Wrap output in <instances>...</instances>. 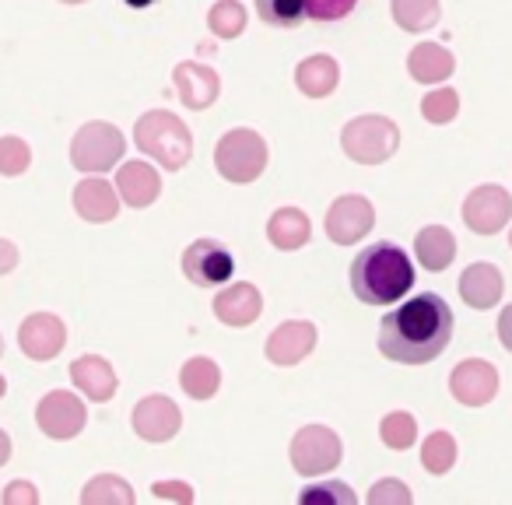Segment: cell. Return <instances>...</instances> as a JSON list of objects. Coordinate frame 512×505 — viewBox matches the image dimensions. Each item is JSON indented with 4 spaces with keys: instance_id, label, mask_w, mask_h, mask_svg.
<instances>
[{
    "instance_id": "obj_42",
    "label": "cell",
    "mask_w": 512,
    "mask_h": 505,
    "mask_svg": "<svg viewBox=\"0 0 512 505\" xmlns=\"http://www.w3.org/2000/svg\"><path fill=\"white\" fill-rule=\"evenodd\" d=\"M8 460H11V439H8V432L0 428V467H4Z\"/></svg>"
},
{
    "instance_id": "obj_31",
    "label": "cell",
    "mask_w": 512,
    "mask_h": 505,
    "mask_svg": "<svg viewBox=\"0 0 512 505\" xmlns=\"http://www.w3.org/2000/svg\"><path fill=\"white\" fill-rule=\"evenodd\" d=\"M256 15L271 29H295L306 18V4L302 0H256Z\"/></svg>"
},
{
    "instance_id": "obj_47",
    "label": "cell",
    "mask_w": 512,
    "mask_h": 505,
    "mask_svg": "<svg viewBox=\"0 0 512 505\" xmlns=\"http://www.w3.org/2000/svg\"><path fill=\"white\" fill-rule=\"evenodd\" d=\"M509 246H512V232H509Z\"/></svg>"
},
{
    "instance_id": "obj_19",
    "label": "cell",
    "mask_w": 512,
    "mask_h": 505,
    "mask_svg": "<svg viewBox=\"0 0 512 505\" xmlns=\"http://www.w3.org/2000/svg\"><path fill=\"white\" fill-rule=\"evenodd\" d=\"M502 292H505V281L495 264H470L467 271L460 274V299L467 302L470 309L498 306Z\"/></svg>"
},
{
    "instance_id": "obj_44",
    "label": "cell",
    "mask_w": 512,
    "mask_h": 505,
    "mask_svg": "<svg viewBox=\"0 0 512 505\" xmlns=\"http://www.w3.org/2000/svg\"><path fill=\"white\" fill-rule=\"evenodd\" d=\"M4 390H8V383H4V376H0V397H4Z\"/></svg>"
},
{
    "instance_id": "obj_23",
    "label": "cell",
    "mask_w": 512,
    "mask_h": 505,
    "mask_svg": "<svg viewBox=\"0 0 512 505\" xmlns=\"http://www.w3.org/2000/svg\"><path fill=\"white\" fill-rule=\"evenodd\" d=\"M337 81H341V67H337V60L327 57V53L306 57L299 64V71H295V85H299V92L309 95V99H327L337 88Z\"/></svg>"
},
{
    "instance_id": "obj_25",
    "label": "cell",
    "mask_w": 512,
    "mask_h": 505,
    "mask_svg": "<svg viewBox=\"0 0 512 505\" xmlns=\"http://www.w3.org/2000/svg\"><path fill=\"white\" fill-rule=\"evenodd\" d=\"M267 239H271L274 249H285V253L302 249L309 242L306 211H299V207H281V211H274L271 221H267Z\"/></svg>"
},
{
    "instance_id": "obj_1",
    "label": "cell",
    "mask_w": 512,
    "mask_h": 505,
    "mask_svg": "<svg viewBox=\"0 0 512 505\" xmlns=\"http://www.w3.org/2000/svg\"><path fill=\"white\" fill-rule=\"evenodd\" d=\"M453 337V309L442 295L425 292L397 306L379 323V351L400 365H428Z\"/></svg>"
},
{
    "instance_id": "obj_4",
    "label": "cell",
    "mask_w": 512,
    "mask_h": 505,
    "mask_svg": "<svg viewBox=\"0 0 512 505\" xmlns=\"http://www.w3.org/2000/svg\"><path fill=\"white\" fill-rule=\"evenodd\" d=\"M341 148L351 162L358 165H379L386 158L397 155L400 148V130L390 116L379 113H365L355 116L348 127L341 130Z\"/></svg>"
},
{
    "instance_id": "obj_40",
    "label": "cell",
    "mask_w": 512,
    "mask_h": 505,
    "mask_svg": "<svg viewBox=\"0 0 512 505\" xmlns=\"http://www.w3.org/2000/svg\"><path fill=\"white\" fill-rule=\"evenodd\" d=\"M18 267V246L8 239H0V274H8Z\"/></svg>"
},
{
    "instance_id": "obj_33",
    "label": "cell",
    "mask_w": 512,
    "mask_h": 505,
    "mask_svg": "<svg viewBox=\"0 0 512 505\" xmlns=\"http://www.w3.org/2000/svg\"><path fill=\"white\" fill-rule=\"evenodd\" d=\"M379 439L390 449H407L418 439V425H414V418L407 411H390L383 418V425H379Z\"/></svg>"
},
{
    "instance_id": "obj_24",
    "label": "cell",
    "mask_w": 512,
    "mask_h": 505,
    "mask_svg": "<svg viewBox=\"0 0 512 505\" xmlns=\"http://www.w3.org/2000/svg\"><path fill=\"white\" fill-rule=\"evenodd\" d=\"M414 257L421 260V267L432 274L446 271L449 264H453L456 257V239L449 228L442 225H428L418 232V239H414Z\"/></svg>"
},
{
    "instance_id": "obj_36",
    "label": "cell",
    "mask_w": 512,
    "mask_h": 505,
    "mask_svg": "<svg viewBox=\"0 0 512 505\" xmlns=\"http://www.w3.org/2000/svg\"><path fill=\"white\" fill-rule=\"evenodd\" d=\"M306 4V18L313 22H341L355 11L358 0H302Z\"/></svg>"
},
{
    "instance_id": "obj_10",
    "label": "cell",
    "mask_w": 512,
    "mask_h": 505,
    "mask_svg": "<svg viewBox=\"0 0 512 505\" xmlns=\"http://www.w3.org/2000/svg\"><path fill=\"white\" fill-rule=\"evenodd\" d=\"M235 271V260L218 239H197L183 253V274L200 288L225 285Z\"/></svg>"
},
{
    "instance_id": "obj_9",
    "label": "cell",
    "mask_w": 512,
    "mask_h": 505,
    "mask_svg": "<svg viewBox=\"0 0 512 505\" xmlns=\"http://www.w3.org/2000/svg\"><path fill=\"white\" fill-rule=\"evenodd\" d=\"M512 218V197L509 190L502 186L488 183V186H477L470 190V197L463 200V221H467L470 232L477 235H495L509 225Z\"/></svg>"
},
{
    "instance_id": "obj_45",
    "label": "cell",
    "mask_w": 512,
    "mask_h": 505,
    "mask_svg": "<svg viewBox=\"0 0 512 505\" xmlns=\"http://www.w3.org/2000/svg\"><path fill=\"white\" fill-rule=\"evenodd\" d=\"M60 4H85V0H60Z\"/></svg>"
},
{
    "instance_id": "obj_14",
    "label": "cell",
    "mask_w": 512,
    "mask_h": 505,
    "mask_svg": "<svg viewBox=\"0 0 512 505\" xmlns=\"http://www.w3.org/2000/svg\"><path fill=\"white\" fill-rule=\"evenodd\" d=\"M183 428V411L162 393H151L134 407V432L144 442H169Z\"/></svg>"
},
{
    "instance_id": "obj_30",
    "label": "cell",
    "mask_w": 512,
    "mask_h": 505,
    "mask_svg": "<svg viewBox=\"0 0 512 505\" xmlns=\"http://www.w3.org/2000/svg\"><path fill=\"white\" fill-rule=\"evenodd\" d=\"M456 463V439L449 432H432L421 446V467L428 474H449Z\"/></svg>"
},
{
    "instance_id": "obj_28",
    "label": "cell",
    "mask_w": 512,
    "mask_h": 505,
    "mask_svg": "<svg viewBox=\"0 0 512 505\" xmlns=\"http://www.w3.org/2000/svg\"><path fill=\"white\" fill-rule=\"evenodd\" d=\"M81 502H85V505H113V502L130 505V502H134V488H130L120 474H99V477H92V481L85 484V491H81Z\"/></svg>"
},
{
    "instance_id": "obj_37",
    "label": "cell",
    "mask_w": 512,
    "mask_h": 505,
    "mask_svg": "<svg viewBox=\"0 0 512 505\" xmlns=\"http://www.w3.org/2000/svg\"><path fill=\"white\" fill-rule=\"evenodd\" d=\"M369 502L372 505H386V502H411V491L397 481V477H383L376 488L369 491Z\"/></svg>"
},
{
    "instance_id": "obj_7",
    "label": "cell",
    "mask_w": 512,
    "mask_h": 505,
    "mask_svg": "<svg viewBox=\"0 0 512 505\" xmlns=\"http://www.w3.org/2000/svg\"><path fill=\"white\" fill-rule=\"evenodd\" d=\"M292 467L302 477H316V474H330V470L341 463L344 446L341 435L327 425H306L299 428V435L292 439Z\"/></svg>"
},
{
    "instance_id": "obj_18",
    "label": "cell",
    "mask_w": 512,
    "mask_h": 505,
    "mask_svg": "<svg viewBox=\"0 0 512 505\" xmlns=\"http://www.w3.org/2000/svg\"><path fill=\"white\" fill-rule=\"evenodd\" d=\"M116 193L123 197V204L130 207H151L162 193V176L151 169L148 162H123L116 172Z\"/></svg>"
},
{
    "instance_id": "obj_5",
    "label": "cell",
    "mask_w": 512,
    "mask_h": 505,
    "mask_svg": "<svg viewBox=\"0 0 512 505\" xmlns=\"http://www.w3.org/2000/svg\"><path fill=\"white\" fill-rule=\"evenodd\" d=\"M214 165L228 183H256L267 169V141L256 130H228L214 148Z\"/></svg>"
},
{
    "instance_id": "obj_21",
    "label": "cell",
    "mask_w": 512,
    "mask_h": 505,
    "mask_svg": "<svg viewBox=\"0 0 512 505\" xmlns=\"http://www.w3.org/2000/svg\"><path fill=\"white\" fill-rule=\"evenodd\" d=\"M71 379L88 400H95V404H106V400L116 397V372H113V365L99 355H81L78 362L71 365Z\"/></svg>"
},
{
    "instance_id": "obj_34",
    "label": "cell",
    "mask_w": 512,
    "mask_h": 505,
    "mask_svg": "<svg viewBox=\"0 0 512 505\" xmlns=\"http://www.w3.org/2000/svg\"><path fill=\"white\" fill-rule=\"evenodd\" d=\"M299 502L302 505H355L358 495L341 481H320V484H309L299 495Z\"/></svg>"
},
{
    "instance_id": "obj_46",
    "label": "cell",
    "mask_w": 512,
    "mask_h": 505,
    "mask_svg": "<svg viewBox=\"0 0 512 505\" xmlns=\"http://www.w3.org/2000/svg\"><path fill=\"white\" fill-rule=\"evenodd\" d=\"M0 355H4V341H0Z\"/></svg>"
},
{
    "instance_id": "obj_27",
    "label": "cell",
    "mask_w": 512,
    "mask_h": 505,
    "mask_svg": "<svg viewBox=\"0 0 512 505\" xmlns=\"http://www.w3.org/2000/svg\"><path fill=\"white\" fill-rule=\"evenodd\" d=\"M393 22L404 32H428L439 22V0H393Z\"/></svg>"
},
{
    "instance_id": "obj_43",
    "label": "cell",
    "mask_w": 512,
    "mask_h": 505,
    "mask_svg": "<svg viewBox=\"0 0 512 505\" xmlns=\"http://www.w3.org/2000/svg\"><path fill=\"white\" fill-rule=\"evenodd\" d=\"M123 4H127V8H137V11H144V8H151V4H155V0H123Z\"/></svg>"
},
{
    "instance_id": "obj_32",
    "label": "cell",
    "mask_w": 512,
    "mask_h": 505,
    "mask_svg": "<svg viewBox=\"0 0 512 505\" xmlns=\"http://www.w3.org/2000/svg\"><path fill=\"white\" fill-rule=\"evenodd\" d=\"M456 113H460V95H456V88H435V92H428L425 99H421V116H425L428 123H435V127L453 123Z\"/></svg>"
},
{
    "instance_id": "obj_8",
    "label": "cell",
    "mask_w": 512,
    "mask_h": 505,
    "mask_svg": "<svg viewBox=\"0 0 512 505\" xmlns=\"http://www.w3.org/2000/svg\"><path fill=\"white\" fill-rule=\"evenodd\" d=\"M376 225V207H372L369 197L362 193H344L330 204L327 211V235L337 242V246H355Z\"/></svg>"
},
{
    "instance_id": "obj_26",
    "label": "cell",
    "mask_w": 512,
    "mask_h": 505,
    "mask_svg": "<svg viewBox=\"0 0 512 505\" xmlns=\"http://www.w3.org/2000/svg\"><path fill=\"white\" fill-rule=\"evenodd\" d=\"M179 386L190 393L193 400H211L221 386V369L211 362V358H190L179 372Z\"/></svg>"
},
{
    "instance_id": "obj_17",
    "label": "cell",
    "mask_w": 512,
    "mask_h": 505,
    "mask_svg": "<svg viewBox=\"0 0 512 505\" xmlns=\"http://www.w3.org/2000/svg\"><path fill=\"white\" fill-rule=\"evenodd\" d=\"M264 313V299L256 292V285L242 281V285H228L225 292L214 299V316H218L225 327H249V323L260 320Z\"/></svg>"
},
{
    "instance_id": "obj_11",
    "label": "cell",
    "mask_w": 512,
    "mask_h": 505,
    "mask_svg": "<svg viewBox=\"0 0 512 505\" xmlns=\"http://www.w3.org/2000/svg\"><path fill=\"white\" fill-rule=\"evenodd\" d=\"M36 421L50 439H74V435L85 428L88 411H85V400L74 397L71 390H53L39 400L36 407Z\"/></svg>"
},
{
    "instance_id": "obj_3",
    "label": "cell",
    "mask_w": 512,
    "mask_h": 505,
    "mask_svg": "<svg viewBox=\"0 0 512 505\" xmlns=\"http://www.w3.org/2000/svg\"><path fill=\"white\" fill-rule=\"evenodd\" d=\"M134 144L148 158H155L165 172H179L193 155V137L179 116L165 113V109H151L137 120Z\"/></svg>"
},
{
    "instance_id": "obj_22",
    "label": "cell",
    "mask_w": 512,
    "mask_h": 505,
    "mask_svg": "<svg viewBox=\"0 0 512 505\" xmlns=\"http://www.w3.org/2000/svg\"><path fill=\"white\" fill-rule=\"evenodd\" d=\"M407 71L418 85H442L456 71V60L446 46L439 43H418L407 57Z\"/></svg>"
},
{
    "instance_id": "obj_12",
    "label": "cell",
    "mask_w": 512,
    "mask_h": 505,
    "mask_svg": "<svg viewBox=\"0 0 512 505\" xmlns=\"http://www.w3.org/2000/svg\"><path fill=\"white\" fill-rule=\"evenodd\" d=\"M449 390L460 400L463 407H484L495 400L498 393V372L491 362H481V358H467L453 369L449 376Z\"/></svg>"
},
{
    "instance_id": "obj_41",
    "label": "cell",
    "mask_w": 512,
    "mask_h": 505,
    "mask_svg": "<svg viewBox=\"0 0 512 505\" xmlns=\"http://www.w3.org/2000/svg\"><path fill=\"white\" fill-rule=\"evenodd\" d=\"M498 341H502L505 351H512V302L502 309V316H498Z\"/></svg>"
},
{
    "instance_id": "obj_6",
    "label": "cell",
    "mask_w": 512,
    "mask_h": 505,
    "mask_svg": "<svg viewBox=\"0 0 512 505\" xmlns=\"http://www.w3.org/2000/svg\"><path fill=\"white\" fill-rule=\"evenodd\" d=\"M127 151L123 134L106 120H92L74 134L71 141V162L78 172H109Z\"/></svg>"
},
{
    "instance_id": "obj_2",
    "label": "cell",
    "mask_w": 512,
    "mask_h": 505,
    "mask_svg": "<svg viewBox=\"0 0 512 505\" xmlns=\"http://www.w3.org/2000/svg\"><path fill=\"white\" fill-rule=\"evenodd\" d=\"M414 285V264L397 242H372L351 260V292L365 306H393Z\"/></svg>"
},
{
    "instance_id": "obj_39",
    "label": "cell",
    "mask_w": 512,
    "mask_h": 505,
    "mask_svg": "<svg viewBox=\"0 0 512 505\" xmlns=\"http://www.w3.org/2000/svg\"><path fill=\"white\" fill-rule=\"evenodd\" d=\"M4 502H39V491H36V484L32 481H15L11 488H4Z\"/></svg>"
},
{
    "instance_id": "obj_13",
    "label": "cell",
    "mask_w": 512,
    "mask_h": 505,
    "mask_svg": "<svg viewBox=\"0 0 512 505\" xmlns=\"http://www.w3.org/2000/svg\"><path fill=\"white\" fill-rule=\"evenodd\" d=\"M18 344H22V351L32 362H50L67 344L64 320L53 313H32L29 320L22 323V330H18Z\"/></svg>"
},
{
    "instance_id": "obj_35",
    "label": "cell",
    "mask_w": 512,
    "mask_h": 505,
    "mask_svg": "<svg viewBox=\"0 0 512 505\" xmlns=\"http://www.w3.org/2000/svg\"><path fill=\"white\" fill-rule=\"evenodd\" d=\"M32 162V148L22 137H0V176H22Z\"/></svg>"
},
{
    "instance_id": "obj_16",
    "label": "cell",
    "mask_w": 512,
    "mask_h": 505,
    "mask_svg": "<svg viewBox=\"0 0 512 505\" xmlns=\"http://www.w3.org/2000/svg\"><path fill=\"white\" fill-rule=\"evenodd\" d=\"M176 92H179V102H183L186 109H207L214 106V99H218L221 92V78L214 67L207 64H197V60H183V64H176Z\"/></svg>"
},
{
    "instance_id": "obj_20",
    "label": "cell",
    "mask_w": 512,
    "mask_h": 505,
    "mask_svg": "<svg viewBox=\"0 0 512 505\" xmlns=\"http://www.w3.org/2000/svg\"><path fill=\"white\" fill-rule=\"evenodd\" d=\"M74 211L92 225H106L120 214V200H116V190L106 179H81L74 186Z\"/></svg>"
},
{
    "instance_id": "obj_38",
    "label": "cell",
    "mask_w": 512,
    "mask_h": 505,
    "mask_svg": "<svg viewBox=\"0 0 512 505\" xmlns=\"http://www.w3.org/2000/svg\"><path fill=\"white\" fill-rule=\"evenodd\" d=\"M155 498H162V502H193V488L183 481H155Z\"/></svg>"
},
{
    "instance_id": "obj_29",
    "label": "cell",
    "mask_w": 512,
    "mask_h": 505,
    "mask_svg": "<svg viewBox=\"0 0 512 505\" xmlns=\"http://www.w3.org/2000/svg\"><path fill=\"white\" fill-rule=\"evenodd\" d=\"M246 8H242L239 0H218L207 15V29L214 32L218 39H235L246 32Z\"/></svg>"
},
{
    "instance_id": "obj_15",
    "label": "cell",
    "mask_w": 512,
    "mask_h": 505,
    "mask_svg": "<svg viewBox=\"0 0 512 505\" xmlns=\"http://www.w3.org/2000/svg\"><path fill=\"white\" fill-rule=\"evenodd\" d=\"M316 348V327L306 320H292V323H281L271 337H267V362L281 365H299L306 355H313Z\"/></svg>"
}]
</instances>
